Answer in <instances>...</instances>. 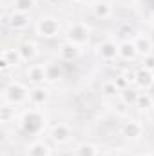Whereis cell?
<instances>
[{
	"label": "cell",
	"instance_id": "obj_20",
	"mask_svg": "<svg viewBox=\"0 0 154 156\" xmlns=\"http://www.w3.org/2000/svg\"><path fill=\"white\" fill-rule=\"evenodd\" d=\"M15 11H22V13H27L33 9L35 5V0H15Z\"/></svg>",
	"mask_w": 154,
	"mask_h": 156
},
{
	"label": "cell",
	"instance_id": "obj_18",
	"mask_svg": "<svg viewBox=\"0 0 154 156\" xmlns=\"http://www.w3.org/2000/svg\"><path fill=\"white\" fill-rule=\"evenodd\" d=\"M2 58H4V60H7V64H9V66H16V64L22 60L20 51H18V49H16V51L5 49V51H4V55H2Z\"/></svg>",
	"mask_w": 154,
	"mask_h": 156
},
{
	"label": "cell",
	"instance_id": "obj_5",
	"mask_svg": "<svg viewBox=\"0 0 154 156\" xmlns=\"http://www.w3.org/2000/svg\"><path fill=\"white\" fill-rule=\"evenodd\" d=\"M9 24H11L15 29H24V27L29 26V15H27V13H22V11H15V13L11 15Z\"/></svg>",
	"mask_w": 154,
	"mask_h": 156
},
{
	"label": "cell",
	"instance_id": "obj_23",
	"mask_svg": "<svg viewBox=\"0 0 154 156\" xmlns=\"http://www.w3.org/2000/svg\"><path fill=\"white\" fill-rule=\"evenodd\" d=\"M138 96H140V93L131 91V89H125V91H123V94H121V98H123V102H125L127 105H129V104H136Z\"/></svg>",
	"mask_w": 154,
	"mask_h": 156
},
{
	"label": "cell",
	"instance_id": "obj_19",
	"mask_svg": "<svg viewBox=\"0 0 154 156\" xmlns=\"http://www.w3.org/2000/svg\"><path fill=\"white\" fill-rule=\"evenodd\" d=\"M94 15H96L98 18H107V16L111 15V5H109L107 2H98V4L94 5Z\"/></svg>",
	"mask_w": 154,
	"mask_h": 156
},
{
	"label": "cell",
	"instance_id": "obj_6",
	"mask_svg": "<svg viewBox=\"0 0 154 156\" xmlns=\"http://www.w3.org/2000/svg\"><path fill=\"white\" fill-rule=\"evenodd\" d=\"M51 136H53V140H54V142L64 144V142H67V140H69V136H71V129H69L67 125H64V123H58V125L53 129Z\"/></svg>",
	"mask_w": 154,
	"mask_h": 156
},
{
	"label": "cell",
	"instance_id": "obj_16",
	"mask_svg": "<svg viewBox=\"0 0 154 156\" xmlns=\"http://www.w3.org/2000/svg\"><path fill=\"white\" fill-rule=\"evenodd\" d=\"M27 154L29 156H49V147H47L45 144H42V142H35V144L29 147Z\"/></svg>",
	"mask_w": 154,
	"mask_h": 156
},
{
	"label": "cell",
	"instance_id": "obj_29",
	"mask_svg": "<svg viewBox=\"0 0 154 156\" xmlns=\"http://www.w3.org/2000/svg\"><path fill=\"white\" fill-rule=\"evenodd\" d=\"M140 156H149V154H140Z\"/></svg>",
	"mask_w": 154,
	"mask_h": 156
},
{
	"label": "cell",
	"instance_id": "obj_1",
	"mask_svg": "<svg viewBox=\"0 0 154 156\" xmlns=\"http://www.w3.org/2000/svg\"><path fill=\"white\" fill-rule=\"evenodd\" d=\"M29 96V91L22 85V83H11L7 89H5V98L11 102V104H22L26 98Z\"/></svg>",
	"mask_w": 154,
	"mask_h": 156
},
{
	"label": "cell",
	"instance_id": "obj_27",
	"mask_svg": "<svg viewBox=\"0 0 154 156\" xmlns=\"http://www.w3.org/2000/svg\"><path fill=\"white\" fill-rule=\"evenodd\" d=\"M123 76H125V80H127L129 83H131V82H136V73H134V71H127Z\"/></svg>",
	"mask_w": 154,
	"mask_h": 156
},
{
	"label": "cell",
	"instance_id": "obj_13",
	"mask_svg": "<svg viewBox=\"0 0 154 156\" xmlns=\"http://www.w3.org/2000/svg\"><path fill=\"white\" fill-rule=\"evenodd\" d=\"M154 82L152 78V71H149V69H140L138 73H136V83L138 85H142V87H149L151 83Z\"/></svg>",
	"mask_w": 154,
	"mask_h": 156
},
{
	"label": "cell",
	"instance_id": "obj_12",
	"mask_svg": "<svg viewBox=\"0 0 154 156\" xmlns=\"http://www.w3.org/2000/svg\"><path fill=\"white\" fill-rule=\"evenodd\" d=\"M98 49H100V51H98L100 56L105 58V60H111V58H114L116 55H118V45L113 44V42H103Z\"/></svg>",
	"mask_w": 154,
	"mask_h": 156
},
{
	"label": "cell",
	"instance_id": "obj_7",
	"mask_svg": "<svg viewBox=\"0 0 154 156\" xmlns=\"http://www.w3.org/2000/svg\"><path fill=\"white\" fill-rule=\"evenodd\" d=\"M134 47H136V51L140 55L147 56L152 51V42H151V38H147V37H136L134 38Z\"/></svg>",
	"mask_w": 154,
	"mask_h": 156
},
{
	"label": "cell",
	"instance_id": "obj_22",
	"mask_svg": "<svg viewBox=\"0 0 154 156\" xmlns=\"http://www.w3.org/2000/svg\"><path fill=\"white\" fill-rule=\"evenodd\" d=\"M136 105H138L140 109H149V107L152 105V100H151V96H149V94L140 93V96H138V100H136Z\"/></svg>",
	"mask_w": 154,
	"mask_h": 156
},
{
	"label": "cell",
	"instance_id": "obj_4",
	"mask_svg": "<svg viewBox=\"0 0 154 156\" xmlns=\"http://www.w3.org/2000/svg\"><path fill=\"white\" fill-rule=\"evenodd\" d=\"M42 122L44 120L37 111H29L24 116V129L29 131V133H38V129L42 127Z\"/></svg>",
	"mask_w": 154,
	"mask_h": 156
},
{
	"label": "cell",
	"instance_id": "obj_26",
	"mask_svg": "<svg viewBox=\"0 0 154 156\" xmlns=\"http://www.w3.org/2000/svg\"><path fill=\"white\" fill-rule=\"evenodd\" d=\"M114 83H116V87H118V89H125V87L129 85V82L125 80V76H118L114 80Z\"/></svg>",
	"mask_w": 154,
	"mask_h": 156
},
{
	"label": "cell",
	"instance_id": "obj_24",
	"mask_svg": "<svg viewBox=\"0 0 154 156\" xmlns=\"http://www.w3.org/2000/svg\"><path fill=\"white\" fill-rule=\"evenodd\" d=\"M102 89H103V93H105L107 96H114V94H118V93H120V89L116 87L114 82H105Z\"/></svg>",
	"mask_w": 154,
	"mask_h": 156
},
{
	"label": "cell",
	"instance_id": "obj_2",
	"mask_svg": "<svg viewBox=\"0 0 154 156\" xmlns=\"http://www.w3.org/2000/svg\"><path fill=\"white\" fill-rule=\"evenodd\" d=\"M67 37H69V42L75 44V45L85 44V42L89 40V29H87L83 24H75V26L67 31Z\"/></svg>",
	"mask_w": 154,
	"mask_h": 156
},
{
	"label": "cell",
	"instance_id": "obj_8",
	"mask_svg": "<svg viewBox=\"0 0 154 156\" xmlns=\"http://www.w3.org/2000/svg\"><path fill=\"white\" fill-rule=\"evenodd\" d=\"M142 125L138 123V122H134V120H131V122H127L125 125H123V129H121V133H123V136H127V138H138V136H142Z\"/></svg>",
	"mask_w": 154,
	"mask_h": 156
},
{
	"label": "cell",
	"instance_id": "obj_17",
	"mask_svg": "<svg viewBox=\"0 0 154 156\" xmlns=\"http://www.w3.org/2000/svg\"><path fill=\"white\" fill-rule=\"evenodd\" d=\"M60 76H62V69H60L58 64H49V66H45V80L54 82V80H58Z\"/></svg>",
	"mask_w": 154,
	"mask_h": 156
},
{
	"label": "cell",
	"instance_id": "obj_11",
	"mask_svg": "<svg viewBox=\"0 0 154 156\" xmlns=\"http://www.w3.org/2000/svg\"><path fill=\"white\" fill-rule=\"evenodd\" d=\"M60 56H62V60L71 62L73 58H76V56H78V45L71 44V42L64 44V45L60 47Z\"/></svg>",
	"mask_w": 154,
	"mask_h": 156
},
{
	"label": "cell",
	"instance_id": "obj_14",
	"mask_svg": "<svg viewBox=\"0 0 154 156\" xmlns=\"http://www.w3.org/2000/svg\"><path fill=\"white\" fill-rule=\"evenodd\" d=\"M29 100H31L35 105H42V104L47 100V91L42 89V87H35L33 91H29Z\"/></svg>",
	"mask_w": 154,
	"mask_h": 156
},
{
	"label": "cell",
	"instance_id": "obj_15",
	"mask_svg": "<svg viewBox=\"0 0 154 156\" xmlns=\"http://www.w3.org/2000/svg\"><path fill=\"white\" fill-rule=\"evenodd\" d=\"M37 47H35V44H31V42H26V44H22L20 45V56H22V60H33L35 58V55H37V51H35Z\"/></svg>",
	"mask_w": 154,
	"mask_h": 156
},
{
	"label": "cell",
	"instance_id": "obj_10",
	"mask_svg": "<svg viewBox=\"0 0 154 156\" xmlns=\"http://www.w3.org/2000/svg\"><path fill=\"white\" fill-rule=\"evenodd\" d=\"M27 76H29V80H31L33 83L44 82V80H45V67H44V66H38V64L31 66V67L27 69Z\"/></svg>",
	"mask_w": 154,
	"mask_h": 156
},
{
	"label": "cell",
	"instance_id": "obj_28",
	"mask_svg": "<svg viewBox=\"0 0 154 156\" xmlns=\"http://www.w3.org/2000/svg\"><path fill=\"white\" fill-rule=\"evenodd\" d=\"M9 116H11V109L9 107H2V122H7Z\"/></svg>",
	"mask_w": 154,
	"mask_h": 156
},
{
	"label": "cell",
	"instance_id": "obj_3",
	"mask_svg": "<svg viewBox=\"0 0 154 156\" xmlns=\"http://www.w3.org/2000/svg\"><path fill=\"white\" fill-rule=\"evenodd\" d=\"M58 31H60V24H58V20H54V18H49V16H45V18H42L38 24V33L42 37H47V38H51V37H54V35H58Z\"/></svg>",
	"mask_w": 154,
	"mask_h": 156
},
{
	"label": "cell",
	"instance_id": "obj_21",
	"mask_svg": "<svg viewBox=\"0 0 154 156\" xmlns=\"http://www.w3.org/2000/svg\"><path fill=\"white\" fill-rule=\"evenodd\" d=\"M76 154L78 156H96L98 151H96V147L91 145V144H82L76 149Z\"/></svg>",
	"mask_w": 154,
	"mask_h": 156
},
{
	"label": "cell",
	"instance_id": "obj_9",
	"mask_svg": "<svg viewBox=\"0 0 154 156\" xmlns=\"http://www.w3.org/2000/svg\"><path fill=\"white\" fill-rule=\"evenodd\" d=\"M136 47H134V42H123V44H120L118 45V55L121 56V58H125V60H132L134 56H136Z\"/></svg>",
	"mask_w": 154,
	"mask_h": 156
},
{
	"label": "cell",
	"instance_id": "obj_25",
	"mask_svg": "<svg viewBox=\"0 0 154 156\" xmlns=\"http://www.w3.org/2000/svg\"><path fill=\"white\" fill-rule=\"evenodd\" d=\"M143 67L149 69V71H154V55H147L145 60H143Z\"/></svg>",
	"mask_w": 154,
	"mask_h": 156
}]
</instances>
